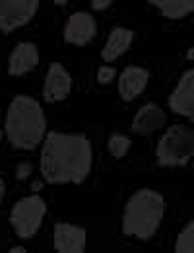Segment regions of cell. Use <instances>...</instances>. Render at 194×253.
I'll return each instance as SVG.
<instances>
[{
  "label": "cell",
  "mask_w": 194,
  "mask_h": 253,
  "mask_svg": "<svg viewBox=\"0 0 194 253\" xmlns=\"http://www.w3.org/2000/svg\"><path fill=\"white\" fill-rule=\"evenodd\" d=\"M92 142L84 134L49 132L41 150V173L47 183H82L92 171Z\"/></svg>",
  "instance_id": "obj_1"
},
{
  "label": "cell",
  "mask_w": 194,
  "mask_h": 253,
  "mask_svg": "<svg viewBox=\"0 0 194 253\" xmlns=\"http://www.w3.org/2000/svg\"><path fill=\"white\" fill-rule=\"evenodd\" d=\"M47 134L43 107L30 95H16L6 113V136L16 148L32 150Z\"/></svg>",
  "instance_id": "obj_2"
},
{
  "label": "cell",
  "mask_w": 194,
  "mask_h": 253,
  "mask_svg": "<svg viewBox=\"0 0 194 253\" xmlns=\"http://www.w3.org/2000/svg\"><path fill=\"white\" fill-rule=\"evenodd\" d=\"M165 201L162 193L140 189L129 199L123 212V232L138 240H150L163 220Z\"/></svg>",
  "instance_id": "obj_3"
},
{
  "label": "cell",
  "mask_w": 194,
  "mask_h": 253,
  "mask_svg": "<svg viewBox=\"0 0 194 253\" xmlns=\"http://www.w3.org/2000/svg\"><path fill=\"white\" fill-rule=\"evenodd\" d=\"M191 158H194V132L185 125L169 126L158 144V162L175 168L185 166Z\"/></svg>",
  "instance_id": "obj_4"
},
{
  "label": "cell",
  "mask_w": 194,
  "mask_h": 253,
  "mask_svg": "<svg viewBox=\"0 0 194 253\" xmlns=\"http://www.w3.org/2000/svg\"><path fill=\"white\" fill-rule=\"evenodd\" d=\"M45 212H47V205L39 195H32L18 201L10 211V222L14 226V232L22 240L33 238L43 224Z\"/></svg>",
  "instance_id": "obj_5"
},
{
  "label": "cell",
  "mask_w": 194,
  "mask_h": 253,
  "mask_svg": "<svg viewBox=\"0 0 194 253\" xmlns=\"http://www.w3.org/2000/svg\"><path fill=\"white\" fill-rule=\"evenodd\" d=\"M39 0H0V32L10 33L32 22Z\"/></svg>",
  "instance_id": "obj_6"
},
{
  "label": "cell",
  "mask_w": 194,
  "mask_h": 253,
  "mask_svg": "<svg viewBox=\"0 0 194 253\" xmlns=\"http://www.w3.org/2000/svg\"><path fill=\"white\" fill-rule=\"evenodd\" d=\"M169 107L173 113L183 115L194 123V68L181 76L177 88L169 95Z\"/></svg>",
  "instance_id": "obj_7"
},
{
  "label": "cell",
  "mask_w": 194,
  "mask_h": 253,
  "mask_svg": "<svg viewBox=\"0 0 194 253\" xmlns=\"http://www.w3.org/2000/svg\"><path fill=\"white\" fill-rule=\"evenodd\" d=\"M72 90V78L61 63H53L47 70L45 84H43V97L47 103L63 101Z\"/></svg>",
  "instance_id": "obj_8"
},
{
  "label": "cell",
  "mask_w": 194,
  "mask_h": 253,
  "mask_svg": "<svg viewBox=\"0 0 194 253\" xmlns=\"http://www.w3.org/2000/svg\"><path fill=\"white\" fill-rule=\"evenodd\" d=\"M96 37V20L88 12H76L68 18L65 28V39L70 45L84 47Z\"/></svg>",
  "instance_id": "obj_9"
},
{
  "label": "cell",
  "mask_w": 194,
  "mask_h": 253,
  "mask_svg": "<svg viewBox=\"0 0 194 253\" xmlns=\"http://www.w3.org/2000/svg\"><path fill=\"white\" fill-rule=\"evenodd\" d=\"M55 250L59 253L86 252V230L76 224L59 222L55 226Z\"/></svg>",
  "instance_id": "obj_10"
},
{
  "label": "cell",
  "mask_w": 194,
  "mask_h": 253,
  "mask_svg": "<svg viewBox=\"0 0 194 253\" xmlns=\"http://www.w3.org/2000/svg\"><path fill=\"white\" fill-rule=\"evenodd\" d=\"M150 74L142 66H127L119 76V94L125 101H132L148 86Z\"/></svg>",
  "instance_id": "obj_11"
},
{
  "label": "cell",
  "mask_w": 194,
  "mask_h": 253,
  "mask_svg": "<svg viewBox=\"0 0 194 253\" xmlns=\"http://www.w3.org/2000/svg\"><path fill=\"white\" fill-rule=\"evenodd\" d=\"M165 123H167L165 111L154 103H148V105L140 107V111L134 115L132 130L138 134H152V132L160 130Z\"/></svg>",
  "instance_id": "obj_12"
},
{
  "label": "cell",
  "mask_w": 194,
  "mask_h": 253,
  "mask_svg": "<svg viewBox=\"0 0 194 253\" xmlns=\"http://www.w3.org/2000/svg\"><path fill=\"white\" fill-rule=\"evenodd\" d=\"M39 64V51L33 43H20L14 47L12 55H10V63H8V72L12 76H22L26 72H30Z\"/></svg>",
  "instance_id": "obj_13"
},
{
  "label": "cell",
  "mask_w": 194,
  "mask_h": 253,
  "mask_svg": "<svg viewBox=\"0 0 194 253\" xmlns=\"http://www.w3.org/2000/svg\"><path fill=\"white\" fill-rule=\"evenodd\" d=\"M132 39H134V33L127 30V28H115L113 32L109 33V39L101 51V57L105 63H113L117 61L130 45H132Z\"/></svg>",
  "instance_id": "obj_14"
},
{
  "label": "cell",
  "mask_w": 194,
  "mask_h": 253,
  "mask_svg": "<svg viewBox=\"0 0 194 253\" xmlns=\"http://www.w3.org/2000/svg\"><path fill=\"white\" fill-rule=\"evenodd\" d=\"M148 2L156 6L169 20H181L194 12V0H148Z\"/></svg>",
  "instance_id": "obj_15"
},
{
  "label": "cell",
  "mask_w": 194,
  "mask_h": 253,
  "mask_svg": "<svg viewBox=\"0 0 194 253\" xmlns=\"http://www.w3.org/2000/svg\"><path fill=\"white\" fill-rule=\"evenodd\" d=\"M175 252L194 253V220L189 222V224L183 228V232L179 234L177 244H175Z\"/></svg>",
  "instance_id": "obj_16"
},
{
  "label": "cell",
  "mask_w": 194,
  "mask_h": 253,
  "mask_svg": "<svg viewBox=\"0 0 194 253\" xmlns=\"http://www.w3.org/2000/svg\"><path fill=\"white\" fill-rule=\"evenodd\" d=\"M129 148H130L129 136H125V134H121V132H115V134L109 138V152H111L113 158H123V156H127Z\"/></svg>",
  "instance_id": "obj_17"
},
{
  "label": "cell",
  "mask_w": 194,
  "mask_h": 253,
  "mask_svg": "<svg viewBox=\"0 0 194 253\" xmlns=\"http://www.w3.org/2000/svg\"><path fill=\"white\" fill-rule=\"evenodd\" d=\"M115 74H117V70L113 68V66H101L99 70H97V82L99 84H109L113 78H115Z\"/></svg>",
  "instance_id": "obj_18"
},
{
  "label": "cell",
  "mask_w": 194,
  "mask_h": 253,
  "mask_svg": "<svg viewBox=\"0 0 194 253\" xmlns=\"http://www.w3.org/2000/svg\"><path fill=\"white\" fill-rule=\"evenodd\" d=\"M30 173H32V166H30L28 162H24V164H20V166H18V171H16L18 179H26Z\"/></svg>",
  "instance_id": "obj_19"
},
{
  "label": "cell",
  "mask_w": 194,
  "mask_h": 253,
  "mask_svg": "<svg viewBox=\"0 0 194 253\" xmlns=\"http://www.w3.org/2000/svg\"><path fill=\"white\" fill-rule=\"evenodd\" d=\"M113 4V0H92V8L94 10H105Z\"/></svg>",
  "instance_id": "obj_20"
},
{
  "label": "cell",
  "mask_w": 194,
  "mask_h": 253,
  "mask_svg": "<svg viewBox=\"0 0 194 253\" xmlns=\"http://www.w3.org/2000/svg\"><path fill=\"white\" fill-rule=\"evenodd\" d=\"M4 191H6V187H4V181L0 179V203H2V199H4Z\"/></svg>",
  "instance_id": "obj_21"
},
{
  "label": "cell",
  "mask_w": 194,
  "mask_h": 253,
  "mask_svg": "<svg viewBox=\"0 0 194 253\" xmlns=\"http://www.w3.org/2000/svg\"><path fill=\"white\" fill-rule=\"evenodd\" d=\"M10 252H12V253H18V252H20V253H24V252H26V248H12Z\"/></svg>",
  "instance_id": "obj_22"
},
{
  "label": "cell",
  "mask_w": 194,
  "mask_h": 253,
  "mask_svg": "<svg viewBox=\"0 0 194 253\" xmlns=\"http://www.w3.org/2000/svg\"><path fill=\"white\" fill-rule=\"evenodd\" d=\"M53 2H55V4H59V6H65L68 0H53Z\"/></svg>",
  "instance_id": "obj_23"
},
{
  "label": "cell",
  "mask_w": 194,
  "mask_h": 253,
  "mask_svg": "<svg viewBox=\"0 0 194 253\" xmlns=\"http://www.w3.org/2000/svg\"><path fill=\"white\" fill-rule=\"evenodd\" d=\"M189 59H194V49H191V51H189Z\"/></svg>",
  "instance_id": "obj_24"
},
{
  "label": "cell",
  "mask_w": 194,
  "mask_h": 253,
  "mask_svg": "<svg viewBox=\"0 0 194 253\" xmlns=\"http://www.w3.org/2000/svg\"><path fill=\"white\" fill-rule=\"evenodd\" d=\"M0 140H2V130H0Z\"/></svg>",
  "instance_id": "obj_25"
}]
</instances>
